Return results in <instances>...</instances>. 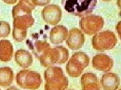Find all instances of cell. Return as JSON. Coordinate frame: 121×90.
<instances>
[{"label": "cell", "instance_id": "6da1fadb", "mask_svg": "<svg viewBox=\"0 0 121 90\" xmlns=\"http://www.w3.org/2000/svg\"><path fill=\"white\" fill-rule=\"evenodd\" d=\"M97 0H62L64 8L74 16L83 17L91 14Z\"/></svg>", "mask_w": 121, "mask_h": 90}, {"label": "cell", "instance_id": "7a4b0ae2", "mask_svg": "<svg viewBox=\"0 0 121 90\" xmlns=\"http://www.w3.org/2000/svg\"><path fill=\"white\" fill-rule=\"evenodd\" d=\"M69 51L63 46L48 48L38 58L41 65L44 67H50L55 64H63L69 58Z\"/></svg>", "mask_w": 121, "mask_h": 90}, {"label": "cell", "instance_id": "3957f363", "mask_svg": "<svg viewBox=\"0 0 121 90\" xmlns=\"http://www.w3.org/2000/svg\"><path fill=\"white\" fill-rule=\"evenodd\" d=\"M89 58L84 52L74 53L66 65V71L71 77L80 76L83 70L89 65Z\"/></svg>", "mask_w": 121, "mask_h": 90}, {"label": "cell", "instance_id": "277c9868", "mask_svg": "<svg viewBox=\"0 0 121 90\" xmlns=\"http://www.w3.org/2000/svg\"><path fill=\"white\" fill-rule=\"evenodd\" d=\"M16 80L19 87L25 89H37L42 83L40 75L28 70L20 71L16 75Z\"/></svg>", "mask_w": 121, "mask_h": 90}, {"label": "cell", "instance_id": "5b68a950", "mask_svg": "<svg viewBox=\"0 0 121 90\" xmlns=\"http://www.w3.org/2000/svg\"><path fill=\"white\" fill-rule=\"evenodd\" d=\"M117 42L118 40L115 33L109 31L96 33L92 40L93 49L101 52L112 49Z\"/></svg>", "mask_w": 121, "mask_h": 90}, {"label": "cell", "instance_id": "8992f818", "mask_svg": "<svg viewBox=\"0 0 121 90\" xmlns=\"http://www.w3.org/2000/svg\"><path fill=\"white\" fill-rule=\"evenodd\" d=\"M104 21L100 16L91 15L82 18L79 22V26L82 31L88 35H93L103 29Z\"/></svg>", "mask_w": 121, "mask_h": 90}, {"label": "cell", "instance_id": "52a82bcc", "mask_svg": "<svg viewBox=\"0 0 121 90\" xmlns=\"http://www.w3.org/2000/svg\"><path fill=\"white\" fill-rule=\"evenodd\" d=\"M62 12L60 8L56 5H49L44 7L42 16L45 22L51 25H56L62 19Z\"/></svg>", "mask_w": 121, "mask_h": 90}, {"label": "cell", "instance_id": "ba28073f", "mask_svg": "<svg viewBox=\"0 0 121 90\" xmlns=\"http://www.w3.org/2000/svg\"><path fill=\"white\" fill-rule=\"evenodd\" d=\"M85 42V37L82 31L77 28L70 30L66 44L70 49L76 50L80 49Z\"/></svg>", "mask_w": 121, "mask_h": 90}, {"label": "cell", "instance_id": "9c48e42d", "mask_svg": "<svg viewBox=\"0 0 121 90\" xmlns=\"http://www.w3.org/2000/svg\"><path fill=\"white\" fill-rule=\"evenodd\" d=\"M114 62L108 56L104 54L95 55L92 59V66L94 69L103 72H108L113 66Z\"/></svg>", "mask_w": 121, "mask_h": 90}, {"label": "cell", "instance_id": "30bf717a", "mask_svg": "<svg viewBox=\"0 0 121 90\" xmlns=\"http://www.w3.org/2000/svg\"><path fill=\"white\" fill-rule=\"evenodd\" d=\"M35 6L32 0H20L13 8V18L23 15L32 14V11Z\"/></svg>", "mask_w": 121, "mask_h": 90}, {"label": "cell", "instance_id": "8fae6325", "mask_svg": "<svg viewBox=\"0 0 121 90\" xmlns=\"http://www.w3.org/2000/svg\"><path fill=\"white\" fill-rule=\"evenodd\" d=\"M82 88L84 90H100L99 79L96 75L92 73L83 74L81 78Z\"/></svg>", "mask_w": 121, "mask_h": 90}, {"label": "cell", "instance_id": "7c38bea8", "mask_svg": "<svg viewBox=\"0 0 121 90\" xmlns=\"http://www.w3.org/2000/svg\"><path fill=\"white\" fill-rule=\"evenodd\" d=\"M100 82L104 90H115L118 89L120 79L117 74L108 73L103 75Z\"/></svg>", "mask_w": 121, "mask_h": 90}, {"label": "cell", "instance_id": "4fadbf2b", "mask_svg": "<svg viewBox=\"0 0 121 90\" xmlns=\"http://www.w3.org/2000/svg\"><path fill=\"white\" fill-rule=\"evenodd\" d=\"M68 35V30L64 26L58 25L52 29L50 39L52 43L59 44L65 41Z\"/></svg>", "mask_w": 121, "mask_h": 90}, {"label": "cell", "instance_id": "5bb4252c", "mask_svg": "<svg viewBox=\"0 0 121 90\" xmlns=\"http://www.w3.org/2000/svg\"><path fill=\"white\" fill-rule=\"evenodd\" d=\"M13 19V28L20 30H27L32 27L35 22L32 14L20 15Z\"/></svg>", "mask_w": 121, "mask_h": 90}, {"label": "cell", "instance_id": "9a60e30c", "mask_svg": "<svg viewBox=\"0 0 121 90\" xmlns=\"http://www.w3.org/2000/svg\"><path fill=\"white\" fill-rule=\"evenodd\" d=\"M69 81L66 76L62 75L48 82L45 85L46 90H64L68 88Z\"/></svg>", "mask_w": 121, "mask_h": 90}, {"label": "cell", "instance_id": "2e32d148", "mask_svg": "<svg viewBox=\"0 0 121 90\" xmlns=\"http://www.w3.org/2000/svg\"><path fill=\"white\" fill-rule=\"evenodd\" d=\"M15 60L20 67L26 68L32 65L33 58L32 55L28 51L20 49L15 52Z\"/></svg>", "mask_w": 121, "mask_h": 90}, {"label": "cell", "instance_id": "e0dca14e", "mask_svg": "<svg viewBox=\"0 0 121 90\" xmlns=\"http://www.w3.org/2000/svg\"><path fill=\"white\" fill-rule=\"evenodd\" d=\"M13 48L9 41L3 40L0 41V61L9 62L12 58Z\"/></svg>", "mask_w": 121, "mask_h": 90}, {"label": "cell", "instance_id": "ac0fdd59", "mask_svg": "<svg viewBox=\"0 0 121 90\" xmlns=\"http://www.w3.org/2000/svg\"><path fill=\"white\" fill-rule=\"evenodd\" d=\"M14 79V73L10 67H5L0 68V86L9 87L12 83Z\"/></svg>", "mask_w": 121, "mask_h": 90}, {"label": "cell", "instance_id": "d6986e66", "mask_svg": "<svg viewBox=\"0 0 121 90\" xmlns=\"http://www.w3.org/2000/svg\"><path fill=\"white\" fill-rule=\"evenodd\" d=\"M63 75V71L59 67H50L44 71V77L45 81L48 82L52 79Z\"/></svg>", "mask_w": 121, "mask_h": 90}, {"label": "cell", "instance_id": "ffe728a7", "mask_svg": "<svg viewBox=\"0 0 121 90\" xmlns=\"http://www.w3.org/2000/svg\"><path fill=\"white\" fill-rule=\"evenodd\" d=\"M50 48H51L50 44L46 41L38 40L36 41L33 45V52L38 58L45 50Z\"/></svg>", "mask_w": 121, "mask_h": 90}, {"label": "cell", "instance_id": "44dd1931", "mask_svg": "<svg viewBox=\"0 0 121 90\" xmlns=\"http://www.w3.org/2000/svg\"><path fill=\"white\" fill-rule=\"evenodd\" d=\"M27 36V30H20L13 28V38L17 42H21Z\"/></svg>", "mask_w": 121, "mask_h": 90}, {"label": "cell", "instance_id": "7402d4cb", "mask_svg": "<svg viewBox=\"0 0 121 90\" xmlns=\"http://www.w3.org/2000/svg\"><path fill=\"white\" fill-rule=\"evenodd\" d=\"M11 28L8 22L5 21H0V37H7L10 33Z\"/></svg>", "mask_w": 121, "mask_h": 90}, {"label": "cell", "instance_id": "603a6c76", "mask_svg": "<svg viewBox=\"0 0 121 90\" xmlns=\"http://www.w3.org/2000/svg\"><path fill=\"white\" fill-rule=\"evenodd\" d=\"M34 4L37 6H44L50 3L51 0H32Z\"/></svg>", "mask_w": 121, "mask_h": 90}, {"label": "cell", "instance_id": "cb8c5ba5", "mask_svg": "<svg viewBox=\"0 0 121 90\" xmlns=\"http://www.w3.org/2000/svg\"><path fill=\"white\" fill-rule=\"evenodd\" d=\"M2 1L7 4H14L18 0H2Z\"/></svg>", "mask_w": 121, "mask_h": 90}, {"label": "cell", "instance_id": "d4e9b609", "mask_svg": "<svg viewBox=\"0 0 121 90\" xmlns=\"http://www.w3.org/2000/svg\"><path fill=\"white\" fill-rule=\"evenodd\" d=\"M104 1H110L111 0H103Z\"/></svg>", "mask_w": 121, "mask_h": 90}]
</instances>
